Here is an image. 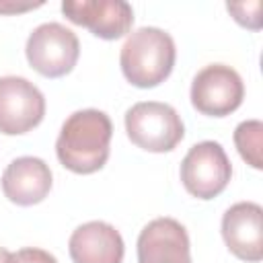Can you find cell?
<instances>
[{
  "label": "cell",
  "instance_id": "obj_4",
  "mask_svg": "<svg viewBox=\"0 0 263 263\" xmlns=\"http://www.w3.org/2000/svg\"><path fill=\"white\" fill-rule=\"evenodd\" d=\"M25 53L35 72L45 78H60L74 70L80 43L72 29L60 23H43L29 35Z\"/></svg>",
  "mask_w": 263,
  "mask_h": 263
},
{
  "label": "cell",
  "instance_id": "obj_5",
  "mask_svg": "<svg viewBox=\"0 0 263 263\" xmlns=\"http://www.w3.org/2000/svg\"><path fill=\"white\" fill-rule=\"evenodd\" d=\"M232 177V164L214 140L199 142L189 148L181 162V181L187 193L197 199H214L220 195Z\"/></svg>",
  "mask_w": 263,
  "mask_h": 263
},
{
  "label": "cell",
  "instance_id": "obj_10",
  "mask_svg": "<svg viewBox=\"0 0 263 263\" xmlns=\"http://www.w3.org/2000/svg\"><path fill=\"white\" fill-rule=\"evenodd\" d=\"M138 263H193L189 234L175 218L148 222L138 236Z\"/></svg>",
  "mask_w": 263,
  "mask_h": 263
},
{
  "label": "cell",
  "instance_id": "obj_11",
  "mask_svg": "<svg viewBox=\"0 0 263 263\" xmlns=\"http://www.w3.org/2000/svg\"><path fill=\"white\" fill-rule=\"evenodd\" d=\"M68 251L74 263H121L125 245L115 226L103 220L80 224L70 240Z\"/></svg>",
  "mask_w": 263,
  "mask_h": 263
},
{
  "label": "cell",
  "instance_id": "obj_3",
  "mask_svg": "<svg viewBox=\"0 0 263 263\" xmlns=\"http://www.w3.org/2000/svg\"><path fill=\"white\" fill-rule=\"evenodd\" d=\"M125 132L132 144L146 152H171L185 136L181 115L166 103L142 101L127 109Z\"/></svg>",
  "mask_w": 263,
  "mask_h": 263
},
{
  "label": "cell",
  "instance_id": "obj_7",
  "mask_svg": "<svg viewBox=\"0 0 263 263\" xmlns=\"http://www.w3.org/2000/svg\"><path fill=\"white\" fill-rule=\"evenodd\" d=\"M45 115L43 92L23 76L0 78V132L6 136L27 134Z\"/></svg>",
  "mask_w": 263,
  "mask_h": 263
},
{
  "label": "cell",
  "instance_id": "obj_14",
  "mask_svg": "<svg viewBox=\"0 0 263 263\" xmlns=\"http://www.w3.org/2000/svg\"><path fill=\"white\" fill-rule=\"evenodd\" d=\"M228 12L234 16V21L247 29L259 31L261 29V2H228L226 4Z\"/></svg>",
  "mask_w": 263,
  "mask_h": 263
},
{
  "label": "cell",
  "instance_id": "obj_15",
  "mask_svg": "<svg viewBox=\"0 0 263 263\" xmlns=\"http://www.w3.org/2000/svg\"><path fill=\"white\" fill-rule=\"evenodd\" d=\"M14 257H16V263H58V259L51 253L37 249V247L21 249L14 253Z\"/></svg>",
  "mask_w": 263,
  "mask_h": 263
},
{
  "label": "cell",
  "instance_id": "obj_6",
  "mask_svg": "<svg viewBox=\"0 0 263 263\" xmlns=\"http://www.w3.org/2000/svg\"><path fill=\"white\" fill-rule=\"evenodd\" d=\"M245 84L240 74L226 64L201 68L191 82V105L210 117H226L240 107Z\"/></svg>",
  "mask_w": 263,
  "mask_h": 263
},
{
  "label": "cell",
  "instance_id": "obj_8",
  "mask_svg": "<svg viewBox=\"0 0 263 263\" xmlns=\"http://www.w3.org/2000/svg\"><path fill=\"white\" fill-rule=\"evenodd\" d=\"M62 12L70 23L107 41L123 37L134 25V10L125 0H66Z\"/></svg>",
  "mask_w": 263,
  "mask_h": 263
},
{
  "label": "cell",
  "instance_id": "obj_13",
  "mask_svg": "<svg viewBox=\"0 0 263 263\" xmlns=\"http://www.w3.org/2000/svg\"><path fill=\"white\" fill-rule=\"evenodd\" d=\"M234 144L240 154V158L253 166L261 168L263 158H261V146H263V123L259 119H247L240 121L234 129Z\"/></svg>",
  "mask_w": 263,
  "mask_h": 263
},
{
  "label": "cell",
  "instance_id": "obj_12",
  "mask_svg": "<svg viewBox=\"0 0 263 263\" xmlns=\"http://www.w3.org/2000/svg\"><path fill=\"white\" fill-rule=\"evenodd\" d=\"M51 171L45 160L37 156L14 158L2 175V191L8 201L16 205H35L51 191Z\"/></svg>",
  "mask_w": 263,
  "mask_h": 263
},
{
  "label": "cell",
  "instance_id": "obj_2",
  "mask_svg": "<svg viewBox=\"0 0 263 263\" xmlns=\"http://www.w3.org/2000/svg\"><path fill=\"white\" fill-rule=\"evenodd\" d=\"M175 58V41L166 31L158 27H140L127 35L119 53V64L127 82L138 88H154L171 76Z\"/></svg>",
  "mask_w": 263,
  "mask_h": 263
},
{
  "label": "cell",
  "instance_id": "obj_16",
  "mask_svg": "<svg viewBox=\"0 0 263 263\" xmlns=\"http://www.w3.org/2000/svg\"><path fill=\"white\" fill-rule=\"evenodd\" d=\"M37 6H41V2H37V4H0V12H23V10L37 8Z\"/></svg>",
  "mask_w": 263,
  "mask_h": 263
},
{
  "label": "cell",
  "instance_id": "obj_1",
  "mask_svg": "<svg viewBox=\"0 0 263 263\" xmlns=\"http://www.w3.org/2000/svg\"><path fill=\"white\" fill-rule=\"evenodd\" d=\"M113 136L111 119L99 109L74 111L55 140L58 160L76 175H90L105 166Z\"/></svg>",
  "mask_w": 263,
  "mask_h": 263
},
{
  "label": "cell",
  "instance_id": "obj_9",
  "mask_svg": "<svg viewBox=\"0 0 263 263\" xmlns=\"http://www.w3.org/2000/svg\"><path fill=\"white\" fill-rule=\"evenodd\" d=\"M263 210L255 201H238L222 216V238L228 251L247 261L263 259Z\"/></svg>",
  "mask_w": 263,
  "mask_h": 263
},
{
  "label": "cell",
  "instance_id": "obj_17",
  "mask_svg": "<svg viewBox=\"0 0 263 263\" xmlns=\"http://www.w3.org/2000/svg\"><path fill=\"white\" fill-rule=\"evenodd\" d=\"M0 263H16L14 253H10V251H6L4 247H0Z\"/></svg>",
  "mask_w": 263,
  "mask_h": 263
}]
</instances>
